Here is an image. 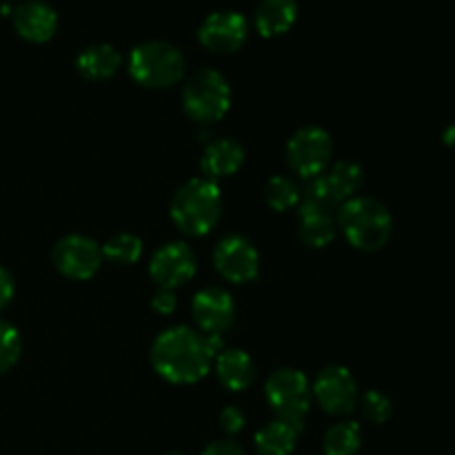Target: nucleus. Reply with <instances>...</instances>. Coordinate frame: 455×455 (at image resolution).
<instances>
[{"mask_svg": "<svg viewBox=\"0 0 455 455\" xmlns=\"http://www.w3.org/2000/svg\"><path fill=\"white\" fill-rule=\"evenodd\" d=\"M216 355L212 342L196 329L172 327L156 338L151 347V364L156 373L172 385H194L209 373Z\"/></svg>", "mask_w": 455, "mask_h": 455, "instance_id": "f257e3e1", "label": "nucleus"}, {"mask_svg": "<svg viewBox=\"0 0 455 455\" xmlns=\"http://www.w3.org/2000/svg\"><path fill=\"white\" fill-rule=\"evenodd\" d=\"M338 225L351 247L360 251H378L385 247L394 231L391 213L380 200L355 196L338 209Z\"/></svg>", "mask_w": 455, "mask_h": 455, "instance_id": "f03ea898", "label": "nucleus"}, {"mask_svg": "<svg viewBox=\"0 0 455 455\" xmlns=\"http://www.w3.org/2000/svg\"><path fill=\"white\" fill-rule=\"evenodd\" d=\"M222 213V196L213 180L194 178L173 194L172 218L187 235H207L218 225Z\"/></svg>", "mask_w": 455, "mask_h": 455, "instance_id": "7ed1b4c3", "label": "nucleus"}, {"mask_svg": "<svg viewBox=\"0 0 455 455\" xmlns=\"http://www.w3.org/2000/svg\"><path fill=\"white\" fill-rule=\"evenodd\" d=\"M129 74L147 89L173 87L185 76V56L164 40H149L132 52Z\"/></svg>", "mask_w": 455, "mask_h": 455, "instance_id": "20e7f679", "label": "nucleus"}, {"mask_svg": "<svg viewBox=\"0 0 455 455\" xmlns=\"http://www.w3.org/2000/svg\"><path fill=\"white\" fill-rule=\"evenodd\" d=\"M265 395L278 420L296 427L298 431L302 429L311 407V385L305 373L298 369H278L267 380Z\"/></svg>", "mask_w": 455, "mask_h": 455, "instance_id": "39448f33", "label": "nucleus"}, {"mask_svg": "<svg viewBox=\"0 0 455 455\" xmlns=\"http://www.w3.org/2000/svg\"><path fill=\"white\" fill-rule=\"evenodd\" d=\"M185 111L198 123H216L229 111L231 87L216 69H200L187 80L182 92Z\"/></svg>", "mask_w": 455, "mask_h": 455, "instance_id": "423d86ee", "label": "nucleus"}, {"mask_svg": "<svg viewBox=\"0 0 455 455\" xmlns=\"http://www.w3.org/2000/svg\"><path fill=\"white\" fill-rule=\"evenodd\" d=\"M333 140L323 127H302L291 136L287 145V160L293 172L302 178L323 176L331 164Z\"/></svg>", "mask_w": 455, "mask_h": 455, "instance_id": "0eeeda50", "label": "nucleus"}, {"mask_svg": "<svg viewBox=\"0 0 455 455\" xmlns=\"http://www.w3.org/2000/svg\"><path fill=\"white\" fill-rule=\"evenodd\" d=\"M213 265L218 274L234 284L251 283L260 271V256L253 243L244 235H227L213 251Z\"/></svg>", "mask_w": 455, "mask_h": 455, "instance_id": "6e6552de", "label": "nucleus"}, {"mask_svg": "<svg viewBox=\"0 0 455 455\" xmlns=\"http://www.w3.org/2000/svg\"><path fill=\"white\" fill-rule=\"evenodd\" d=\"M53 265L65 278L89 280L102 265V249L87 235H65L53 249Z\"/></svg>", "mask_w": 455, "mask_h": 455, "instance_id": "1a4fd4ad", "label": "nucleus"}, {"mask_svg": "<svg viewBox=\"0 0 455 455\" xmlns=\"http://www.w3.org/2000/svg\"><path fill=\"white\" fill-rule=\"evenodd\" d=\"M311 395H315L318 404L327 413L345 416V413L354 411L355 403H358V385L349 369L331 364L318 373L315 385L311 387Z\"/></svg>", "mask_w": 455, "mask_h": 455, "instance_id": "9d476101", "label": "nucleus"}, {"mask_svg": "<svg viewBox=\"0 0 455 455\" xmlns=\"http://www.w3.org/2000/svg\"><path fill=\"white\" fill-rule=\"evenodd\" d=\"M196 253L185 243H167L154 253L149 262V275L160 289H176L194 278Z\"/></svg>", "mask_w": 455, "mask_h": 455, "instance_id": "9b49d317", "label": "nucleus"}, {"mask_svg": "<svg viewBox=\"0 0 455 455\" xmlns=\"http://www.w3.org/2000/svg\"><path fill=\"white\" fill-rule=\"evenodd\" d=\"M191 314L204 336H220L235 320L234 298L220 287H207L196 293Z\"/></svg>", "mask_w": 455, "mask_h": 455, "instance_id": "f8f14e48", "label": "nucleus"}, {"mask_svg": "<svg viewBox=\"0 0 455 455\" xmlns=\"http://www.w3.org/2000/svg\"><path fill=\"white\" fill-rule=\"evenodd\" d=\"M200 43L216 53H234L247 40V20L238 12H213L198 29Z\"/></svg>", "mask_w": 455, "mask_h": 455, "instance_id": "ddd939ff", "label": "nucleus"}, {"mask_svg": "<svg viewBox=\"0 0 455 455\" xmlns=\"http://www.w3.org/2000/svg\"><path fill=\"white\" fill-rule=\"evenodd\" d=\"M13 27L18 36L29 43H47L58 29V13L43 0H29L13 9Z\"/></svg>", "mask_w": 455, "mask_h": 455, "instance_id": "4468645a", "label": "nucleus"}, {"mask_svg": "<svg viewBox=\"0 0 455 455\" xmlns=\"http://www.w3.org/2000/svg\"><path fill=\"white\" fill-rule=\"evenodd\" d=\"M244 163V149L240 142L234 138H218V140L209 142L204 149L200 167L207 180H218V178H229L243 167Z\"/></svg>", "mask_w": 455, "mask_h": 455, "instance_id": "2eb2a0df", "label": "nucleus"}, {"mask_svg": "<svg viewBox=\"0 0 455 455\" xmlns=\"http://www.w3.org/2000/svg\"><path fill=\"white\" fill-rule=\"evenodd\" d=\"M216 373L222 387L229 391H244L256 380V363L243 349H225L218 354Z\"/></svg>", "mask_w": 455, "mask_h": 455, "instance_id": "dca6fc26", "label": "nucleus"}, {"mask_svg": "<svg viewBox=\"0 0 455 455\" xmlns=\"http://www.w3.org/2000/svg\"><path fill=\"white\" fill-rule=\"evenodd\" d=\"M298 20L296 0H260L256 9V29L265 38L287 34Z\"/></svg>", "mask_w": 455, "mask_h": 455, "instance_id": "f3484780", "label": "nucleus"}, {"mask_svg": "<svg viewBox=\"0 0 455 455\" xmlns=\"http://www.w3.org/2000/svg\"><path fill=\"white\" fill-rule=\"evenodd\" d=\"M120 62L123 58H120L118 49L107 43H98L78 53L76 69L87 80H107L120 69Z\"/></svg>", "mask_w": 455, "mask_h": 455, "instance_id": "a211bd4d", "label": "nucleus"}, {"mask_svg": "<svg viewBox=\"0 0 455 455\" xmlns=\"http://www.w3.org/2000/svg\"><path fill=\"white\" fill-rule=\"evenodd\" d=\"M323 178L340 204L355 198V194H358L360 187H363L364 182L363 169H360V164L351 163V160H340V163H336Z\"/></svg>", "mask_w": 455, "mask_h": 455, "instance_id": "6ab92c4d", "label": "nucleus"}, {"mask_svg": "<svg viewBox=\"0 0 455 455\" xmlns=\"http://www.w3.org/2000/svg\"><path fill=\"white\" fill-rule=\"evenodd\" d=\"M300 431L283 420H274L256 434V449L260 455H291Z\"/></svg>", "mask_w": 455, "mask_h": 455, "instance_id": "aec40b11", "label": "nucleus"}, {"mask_svg": "<svg viewBox=\"0 0 455 455\" xmlns=\"http://www.w3.org/2000/svg\"><path fill=\"white\" fill-rule=\"evenodd\" d=\"M300 216L307 213H320V216H331L333 209H340V203L336 200V196L331 194V189L327 187L323 176L311 178L309 185L305 187V191L300 194Z\"/></svg>", "mask_w": 455, "mask_h": 455, "instance_id": "412c9836", "label": "nucleus"}, {"mask_svg": "<svg viewBox=\"0 0 455 455\" xmlns=\"http://www.w3.org/2000/svg\"><path fill=\"white\" fill-rule=\"evenodd\" d=\"M363 444V429L358 422H340L324 435V455H355Z\"/></svg>", "mask_w": 455, "mask_h": 455, "instance_id": "4be33fe9", "label": "nucleus"}, {"mask_svg": "<svg viewBox=\"0 0 455 455\" xmlns=\"http://www.w3.org/2000/svg\"><path fill=\"white\" fill-rule=\"evenodd\" d=\"M300 187L289 176H274L265 185V203L274 212H287L300 203Z\"/></svg>", "mask_w": 455, "mask_h": 455, "instance_id": "5701e85b", "label": "nucleus"}, {"mask_svg": "<svg viewBox=\"0 0 455 455\" xmlns=\"http://www.w3.org/2000/svg\"><path fill=\"white\" fill-rule=\"evenodd\" d=\"M300 240L314 249H323L336 238V225L331 216H320V213H307L300 216Z\"/></svg>", "mask_w": 455, "mask_h": 455, "instance_id": "b1692460", "label": "nucleus"}, {"mask_svg": "<svg viewBox=\"0 0 455 455\" xmlns=\"http://www.w3.org/2000/svg\"><path fill=\"white\" fill-rule=\"evenodd\" d=\"M142 253V240L133 234H116L102 247V256L116 265H133Z\"/></svg>", "mask_w": 455, "mask_h": 455, "instance_id": "393cba45", "label": "nucleus"}, {"mask_svg": "<svg viewBox=\"0 0 455 455\" xmlns=\"http://www.w3.org/2000/svg\"><path fill=\"white\" fill-rule=\"evenodd\" d=\"M22 354L20 333L13 324L0 320V376L7 373L18 363Z\"/></svg>", "mask_w": 455, "mask_h": 455, "instance_id": "a878e982", "label": "nucleus"}, {"mask_svg": "<svg viewBox=\"0 0 455 455\" xmlns=\"http://www.w3.org/2000/svg\"><path fill=\"white\" fill-rule=\"evenodd\" d=\"M391 411H394V404L380 391H367L363 395V413L364 418H369L376 425H382L391 418Z\"/></svg>", "mask_w": 455, "mask_h": 455, "instance_id": "bb28decb", "label": "nucleus"}, {"mask_svg": "<svg viewBox=\"0 0 455 455\" xmlns=\"http://www.w3.org/2000/svg\"><path fill=\"white\" fill-rule=\"evenodd\" d=\"M244 413L238 407H225L220 411V427L227 434H238L244 427Z\"/></svg>", "mask_w": 455, "mask_h": 455, "instance_id": "cd10ccee", "label": "nucleus"}, {"mask_svg": "<svg viewBox=\"0 0 455 455\" xmlns=\"http://www.w3.org/2000/svg\"><path fill=\"white\" fill-rule=\"evenodd\" d=\"M151 307H154V309L163 315L172 314V311L176 309V293H173V289H158V293L154 296Z\"/></svg>", "mask_w": 455, "mask_h": 455, "instance_id": "c85d7f7f", "label": "nucleus"}, {"mask_svg": "<svg viewBox=\"0 0 455 455\" xmlns=\"http://www.w3.org/2000/svg\"><path fill=\"white\" fill-rule=\"evenodd\" d=\"M13 293H16V283H13V275L9 274L4 267H0V311L13 300Z\"/></svg>", "mask_w": 455, "mask_h": 455, "instance_id": "c756f323", "label": "nucleus"}, {"mask_svg": "<svg viewBox=\"0 0 455 455\" xmlns=\"http://www.w3.org/2000/svg\"><path fill=\"white\" fill-rule=\"evenodd\" d=\"M203 455H244V449L234 440H216L204 449Z\"/></svg>", "mask_w": 455, "mask_h": 455, "instance_id": "7c9ffc66", "label": "nucleus"}, {"mask_svg": "<svg viewBox=\"0 0 455 455\" xmlns=\"http://www.w3.org/2000/svg\"><path fill=\"white\" fill-rule=\"evenodd\" d=\"M443 140H444V145H449V147H455V124H451V127H447V129H444V133H443Z\"/></svg>", "mask_w": 455, "mask_h": 455, "instance_id": "2f4dec72", "label": "nucleus"}, {"mask_svg": "<svg viewBox=\"0 0 455 455\" xmlns=\"http://www.w3.org/2000/svg\"><path fill=\"white\" fill-rule=\"evenodd\" d=\"M169 455H182V453H169Z\"/></svg>", "mask_w": 455, "mask_h": 455, "instance_id": "473e14b6", "label": "nucleus"}]
</instances>
